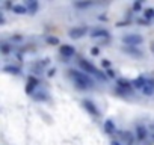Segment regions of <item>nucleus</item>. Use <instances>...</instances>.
<instances>
[{"instance_id": "obj_1", "label": "nucleus", "mask_w": 154, "mask_h": 145, "mask_svg": "<svg viewBox=\"0 0 154 145\" xmlns=\"http://www.w3.org/2000/svg\"><path fill=\"white\" fill-rule=\"evenodd\" d=\"M68 76L77 85V88H80V89H89V88L94 86V80L91 79L88 74H85V72H80L77 70H70Z\"/></svg>"}, {"instance_id": "obj_2", "label": "nucleus", "mask_w": 154, "mask_h": 145, "mask_svg": "<svg viewBox=\"0 0 154 145\" xmlns=\"http://www.w3.org/2000/svg\"><path fill=\"white\" fill-rule=\"evenodd\" d=\"M79 65H80L82 68H83V71H85V72H89V74H94V76H97L98 79H101V80H104V79H106V77L101 74V72H100V70H98L97 67H94L92 63H91V62H88V61H83V59H82V61L79 62Z\"/></svg>"}, {"instance_id": "obj_3", "label": "nucleus", "mask_w": 154, "mask_h": 145, "mask_svg": "<svg viewBox=\"0 0 154 145\" xmlns=\"http://www.w3.org/2000/svg\"><path fill=\"white\" fill-rule=\"evenodd\" d=\"M143 38L141 35H136V33H130V35H125L124 38H122V42L127 44L129 47H134V45H139L142 44Z\"/></svg>"}, {"instance_id": "obj_4", "label": "nucleus", "mask_w": 154, "mask_h": 145, "mask_svg": "<svg viewBox=\"0 0 154 145\" xmlns=\"http://www.w3.org/2000/svg\"><path fill=\"white\" fill-rule=\"evenodd\" d=\"M86 32H88V29L85 26H79V27H72V29H70L68 35H70V38L79 39V38H82V36H85Z\"/></svg>"}, {"instance_id": "obj_5", "label": "nucleus", "mask_w": 154, "mask_h": 145, "mask_svg": "<svg viewBox=\"0 0 154 145\" xmlns=\"http://www.w3.org/2000/svg\"><path fill=\"white\" fill-rule=\"evenodd\" d=\"M91 36H92V38H109V32L106 29H100V27H97V29L91 30Z\"/></svg>"}, {"instance_id": "obj_6", "label": "nucleus", "mask_w": 154, "mask_h": 145, "mask_svg": "<svg viewBox=\"0 0 154 145\" xmlns=\"http://www.w3.org/2000/svg\"><path fill=\"white\" fill-rule=\"evenodd\" d=\"M60 54H63L65 58H70V56H72V54L76 53V50H74V47H71V45H60Z\"/></svg>"}, {"instance_id": "obj_7", "label": "nucleus", "mask_w": 154, "mask_h": 145, "mask_svg": "<svg viewBox=\"0 0 154 145\" xmlns=\"http://www.w3.org/2000/svg\"><path fill=\"white\" fill-rule=\"evenodd\" d=\"M83 106H85V109H88V112H91L92 115H98L100 112H98V109H97V106L91 101V100H83Z\"/></svg>"}, {"instance_id": "obj_8", "label": "nucleus", "mask_w": 154, "mask_h": 145, "mask_svg": "<svg viewBox=\"0 0 154 145\" xmlns=\"http://www.w3.org/2000/svg\"><path fill=\"white\" fill-rule=\"evenodd\" d=\"M143 94H147V95H151L153 92H154V80H151V79H147V83H145V86H143Z\"/></svg>"}, {"instance_id": "obj_9", "label": "nucleus", "mask_w": 154, "mask_h": 145, "mask_svg": "<svg viewBox=\"0 0 154 145\" xmlns=\"http://www.w3.org/2000/svg\"><path fill=\"white\" fill-rule=\"evenodd\" d=\"M26 8H27V11H29L30 14H35L36 11H38V2H33V0H27V2H26Z\"/></svg>"}, {"instance_id": "obj_10", "label": "nucleus", "mask_w": 154, "mask_h": 145, "mask_svg": "<svg viewBox=\"0 0 154 145\" xmlns=\"http://www.w3.org/2000/svg\"><path fill=\"white\" fill-rule=\"evenodd\" d=\"M104 130H106V133H109V134H113V133H115V130H116L115 122H113L112 120H107V121H106V124H104Z\"/></svg>"}, {"instance_id": "obj_11", "label": "nucleus", "mask_w": 154, "mask_h": 145, "mask_svg": "<svg viewBox=\"0 0 154 145\" xmlns=\"http://www.w3.org/2000/svg\"><path fill=\"white\" fill-rule=\"evenodd\" d=\"M136 133H138V139H141V141H143L145 138H147V129H145L143 125L136 127Z\"/></svg>"}, {"instance_id": "obj_12", "label": "nucleus", "mask_w": 154, "mask_h": 145, "mask_svg": "<svg viewBox=\"0 0 154 145\" xmlns=\"http://www.w3.org/2000/svg\"><path fill=\"white\" fill-rule=\"evenodd\" d=\"M145 83H147V79H145V77H142V76H141V77H138V79H134L131 85H133L134 88H142V89H143Z\"/></svg>"}, {"instance_id": "obj_13", "label": "nucleus", "mask_w": 154, "mask_h": 145, "mask_svg": "<svg viewBox=\"0 0 154 145\" xmlns=\"http://www.w3.org/2000/svg\"><path fill=\"white\" fill-rule=\"evenodd\" d=\"M124 51L129 53V54H133V56H136V58H141L142 56V53L136 49V47H124Z\"/></svg>"}, {"instance_id": "obj_14", "label": "nucleus", "mask_w": 154, "mask_h": 145, "mask_svg": "<svg viewBox=\"0 0 154 145\" xmlns=\"http://www.w3.org/2000/svg\"><path fill=\"white\" fill-rule=\"evenodd\" d=\"M36 85H38V80H36L35 77L27 79V92H32V89L36 88Z\"/></svg>"}, {"instance_id": "obj_15", "label": "nucleus", "mask_w": 154, "mask_h": 145, "mask_svg": "<svg viewBox=\"0 0 154 145\" xmlns=\"http://www.w3.org/2000/svg\"><path fill=\"white\" fill-rule=\"evenodd\" d=\"M12 11L15 14H24V12H27V8H26V5H14Z\"/></svg>"}, {"instance_id": "obj_16", "label": "nucleus", "mask_w": 154, "mask_h": 145, "mask_svg": "<svg viewBox=\"0 0 154 145\" xmlns=\"http://www.w3.org/2000/svg\"><path fill=\"white\" fill-rule=\"evenodd\" d=\"M3 71L5 72H11V74H18V72H20V68L14 67V65H8V67L3 68Z\"/></svg>"}, {"instance_id": "obj_17", "label": "nucleus", "mask_w": 154, "mask_h": 145, "mask_svg": "<svg viewBox=\"0 0 154 145\" xmlns=\"http://www.w3.org/2000/svg\"><path fill=\"white\" fill-rule=\"evenodd\" d=\"M143 15H145V20H148V18H151V17H154V9H145L143 11Z\"/></svg>"}, {"instance_id": "obj_18", "label": "nucleus", "mask_w": 154, "mask_h": 145, "mask_svg": "<svg viewBox=\"0 0 154 145\" xmlns=\"http://www.w3.org/2000/svg\"><path fill=\"white\" fill-rule=\"evenodd\" d=\"M92 3L91 2H76L74 3V6H77V8H86V6H91Z\"/></svg>"}, {"instance_id": "obj_19", "label": "nucleus", "mask_w": 154, "mask_h": 145, "mask_svg": "<svg viewBox=\"0 0 154 145\" xmlns=\"http://www.w3.org/2000/svg\"><path fill=\"white\" fill-rule=\"evenodd\" d=\"M118 86H120V88H129L130 89V83H129V82H125V80H120V82H118Z\"/></svg>"}, {"instance_id": "obj_20", "label": "nucleus", "mask_w": 154, "mask_h": 145, "mask_svg": "<svg viewBox=\"0 0 154 145\" xmlns=\"http://www.w3.org/2000/svg\"><path fill=\"white\" fill-rule=\"evenodd\" d=\"M47 42L49 44H58V38H54V36H47Z\"/></svg>"}, {"instance_id": "obj_21", "label": "nucleus", "mask_w": 154, "mask_h": 145, "mask_svg": "<svg viewBox=\"0 0 154 145\" xmlns=\"http://www.w3.org/2000/svg\"><path fill=\"white\" fill-rule=\"evenodd\" d=\"M9 50H11V47H9L8 44H2V53H9Z\"/></svg>"}, {"instance_id": "obj_22", "label": "nucleus", "mask_w": 154, "mask_h": 145, "mask_svg": "<svg viewBox=\"0 0 154 145\" xmlns=\"http://www.w3.org/2000/svg\"><path fill=\"white\" fill-rule=\"evenodd\" d=\"M44 97H45L44 92H39V94H36V92H35V100H45Z\"/></svg>"}, {"instance_id": "obj_23", "label": "nucleus", "mask_w": 154, "mask_h": 145, "mask_svg": "<svg viewBox=\"0 0 154 145\" xmlns=\"http://www.w3.org/2000/svg\"><path fill=\"white\" fill-rule=\"evenodd\" d=\"M91 53H92V54H94V56H95V54H98V53H100V50H98V47H94L92 50H91Z\"/></svg>"}, {"instance_id": "obj_24", "label": "nucleus", "mask_w": 154, "mask_h": 145, "mask_svg": "<svg viewBox=\"0 0 154 145\" xmlns=\"http://www.w3.org/2000/svg\"><path fill=\"white\" fill-rule=\"evenodd\" d=\"M103 65H104L106 68H109V67H110V61H106V59H104V61H103Z\"/></svg>"}, {"instance_id": "obj_25", "label": "nucleus", "mask_w": 154, "mask_h": 145, "mask_svg": "<svg viewBox=\"0 0 154 145\" xmlns=\"http://www.w3.org/2000/svg\"><path fill=\"white\" fill-rule=\"evenodd\" d=\"M107 76H109V77H115V72H113L112 70H107Z\"/></svg>"}, {"instance_id": "obj_26", "label": "nucleus", "mask_w": 154, "mask_h": 145, "mask_svg": "<svg viewBox=\"0 0 154 145\" xmlns=\"http://www.w3.org/2000/svg\"><path fill=\"white\" fill-rule=\"evenodd\" d=\"M110 145H121V144H120V142H116V141H112Z\"/></svg>"}]
</instances>
